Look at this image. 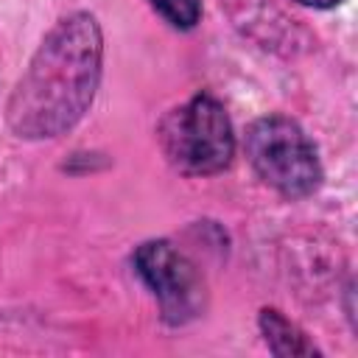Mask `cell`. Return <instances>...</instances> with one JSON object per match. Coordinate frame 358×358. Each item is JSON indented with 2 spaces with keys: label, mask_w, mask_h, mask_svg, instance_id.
I'll return each instance as SVG.
<instances>
[{
  "label": "cell",
  "mask_w": 358,
  "mask_h": 358,
  "mask_svg": "<svg viewBox=\"0 0 358 358\" xmlns=\"http://www.w3.org/2000/svg\"><path fill=\"white\" fill-rule=\"evenodd\" d=\"M296 3L308 8H333V6H341L344 0H296Z\"/></svg>",
  "instance_id": "7"
},
{
  "label": "cell",
  "mask_w": 358,
  "mask_h": 358,
  "mask_svg": "<svg viewBox=\"0 0 358 358\" xmlns=\"http://www.w3.org/2000/svg\"><path fill=\"white\" fill-rule=\"evenodd\" d=\"M257 327H260V336L266 341V347L274 352V355H282V358H291V355H319V347L308 338V333L291 322L282 310L277 308H263L257 313Z\"/></svg>",
  "instance_id": "5"
},
{
  "label": "cell",
  "mask_w": 358,
  "mask_h": 358,
  "mask_svg": "<svg viewBox=\"0 0 358 358\" xmlns=\"http://www.w3.org/2000/svg\"><path fill=\"white\" fill-rule=\"evenodd\" d=\"M134 274L159 305V316L171 327H182L201 316L207 305V285L196 263L171 241H145L131 255Z\"/></svg>",
  "instance_id": "4"
},
{
  "label": "cell",
  "mask_w": 358,
  "mask_h": 358,
  "mask_svg": "<svg viewBox=\"0 0 358 358\" xmlns=\"http://www.w3.org/2000/svg\"><path fill=\"white\" fill-rule=\"evenodd\" d=\"M103 73V31L95 14L62 17L39 42L6 103L20 140H56L90 112Z\"/></svg>",
  "instance_id": "1"
},
{
  "label": "cell",
  "mask_w": 358,
  "mask_h": 358,
  "mask_svg": "<svg viewBox=\"0 0 358 358\" xmlns=\"http://www.w3.org/2000/svg\"><path fill=\"white\" fill-rule=\"evenodd\" d=\"M243 148L257 179L288 201L313 196L324 179L316 145L285 115L257 117L246 129Z\"/></svg>",
  "instance_id": "3"
},
{
  "label": "cell",
  "mask_w": 358,
  "mask_h": 358,
  "mask_svg": "<svg viewBox=\"0 0 358 358\" xmlns=\"http://www.w3.org/2000/svg\"><path fill=\"white\" fill-rule=\"evenodd\" d=\"M151 8L179 31H190L201 20V0H148Z\"/></svg>",
  "instance_id": "6"
},
{
  "label": "cell",
  "mask_w": 358,
  "mask_h": 358,
  "mask_svg": "<svg viewBox=\"0 0 358 358\" xmlns=\"http://www.w3.org/2000/svg\"><path fill=\"white\" fill-rule=\"evenodd\" d=\"M165 159L185 176H215L235 157V131L224 103L213 92H196L173 106L157 126Z\"/></svg>",
  "instance_id": "2"
}]
</instances>
